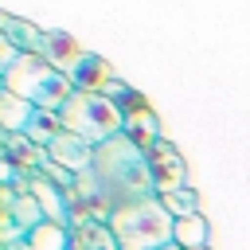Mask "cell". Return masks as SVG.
I'll return each instance as SVG.
<instances>
[{"label":"cell","instance_id":"4fadbf2b","mask_svg":"<svg viewBox=\"0 0 250 250\" xmlns=\"http://www.w3.org/2000/svg\"><path fill=\"white\" fill-rule=\"evenodd\" d=\"M156 199L164 203V211H168L172 219H184V215H195V211H199L195 188H176V191H164V195H156Z\"/></svg>","mask_w":250,"mask_h":250},{"label":"cell","instance_id":"3957f363","mask_svg":"<svg viewBox=\"0 0 250 250\" xmlns=\"http://www.w3.org/2000/svg\"><path fill=\"white\" fill-rule=\"evenodd\" d=\"M172 223L176 219L164 211L160 199L129 203V207L105 215V227H109L117 250H160L172 242Z\"/></svg>","mask_w":250,"mask_h":250},{"label":"cell","instance_id":"277c9868","mask_svg":"<svg viewBox=\"0 0 250 250\" xmlns=\"http://www.w3.org/2000/svg\"><path fill=\"white\" fill-rule=\"evenodd\" d=\"M59 125L74 137H82L86 145H102L117 133H125L121 109L105 98V94H90V90H74L62 109H59Z\"/></svg>","mask_w":250,"mask_h":250},{"label":"cell","instance_id":"e0dca14e","mask_svg":"<svg viewBox=\"0 0 250 250\" xmlns=\"http://www.w3.org/2000/svg\"><path fill=\"white\" fill-rule=\"evenodd\" d=\"M0 94H4V78H0Z\"/></svg>","mask_w":250,"mask_h":250},{"label":"cell","instance_id":"8992f818","mask_svg":"<svg viewBox=\"0 0 250 250\" xmlns=\"http://www.w3.org/2000/svg\"><path fill=\"white\" fill-rule=\"evenodd\" d=\"M47 156H51L55 164H62L66 172L82 176V172H90V160H94V145H86L82 137H74V133L59 129V133L51 137V145H47Z\"/></svg>","mask_w":250,"mask_h":250},{"label":"cell","instance_id":"9c48e42d","mask_svg":"<svg viewBox=\"0 0 250 250\" xmlns=\"http://www.w3.org/2000/svg\"><path fill=\"white\" fill-rule=\"evenodd\" d=\"M172 242H176L180 250H199V246H211V223L203 219V211L176 219V223H172Z\"/></svg>","mask_w":250,"mask_h":250},{"label":"cell","instance_id":"5b68a950","mask_svg":"<svg viewBox=\"0 0 250 250\" xmlns=\"http://www.w3.org/2000/svg\"><path fill=\"white\" fill-rule=\"evenodd\" d=\"M145 156H148V172H152L156 195L176 191V188H188V168H184V156L176 152V145H168V141L160 137V141H152V145L145 148Z\"/></svg>","mask_w":250,"mask_h":250},{"label":"cell","instance_id":"ac0fdd59","mask_svg":"<svg viewBox=\"0 0 250 250\" xmlns=\"http://www.w3.org/2000/svg\"><path fill=\"white\" fill-rule=\"evenodd\" d=\"M199 250H211V246H199Z\"/></svg>","mask_w":250,"mask_h":250},{"label":"cell","instance_id":"6da1fadb","mask_svg":"<svg viewBox=\"0 0 250 250\" xmlns=\"http://www.w3.org/2000/svg\"><path fill=\"white\" fill-rule=\"evenodd\" d=\"M90 180H94V199L98 207L109 215V211H121L129 203H145V199H156V188H152V172H148V156L145 148L117 133L102 145H94V160H90Z\"/></svg>","mask_w":250,"mask_h":250},{"label":"cell","instance_id":"5bb4252c","mask_svg":"<svg viewBox=\"0 0 250 250\" xmlns=\"http://www.w3.org/2000/svg\"><path fill=\"white\" fill-rule=\"evenodd\" d=\"M35 195H39L43 207H51V223H59V219H62V203H59V195H55V184H35Z\"/></svg>","mask_w":250,"mask_h":250},{"label":"cell","instance_id":"8fae6325","mask_svg":"<svg viewBox=\"0 0 250 250\" xmlns=\"http://www.w3.org/2000/svg\"><path fill=\"white\" fill-rule=\"evenodd\" d=\"M74 250H117L105 219H102V223H98V219L82 223V227H78V238H74Z\"/></svg>","mask_w":250,"mask_h":250},{"label":"cell","instance_id":"7c38bea8","mask_svg":"<svg viewBox=\"0 0 250 250\" xmlns=\"http://www.w3.org/2000/svg\"><path fill=\"white\" fill-rule=\"evenodd\" d=\"M27 246L31 250H66V230L59 223H35L27 230Z\"/></svg>","mask_w":250,"mask_h":250},{"label":"cell","instance_id":"ba28073f","mask_svg":"<svg viewBox=\"0 0 250 250\" xmlns=\"http://www.w3.org/2000/svg\"><path fill=\"white\" fill-rule=\"evenodd\" d=\"M70 82H74V90L102 94V90L113 82V70H109V62H105V59H98V55H82V59H78V66L70 70Z\"/></svg>","mask_w":250,"mask_h":250},{"label":"cell","instance_id":"9a60e30c","mask_svg":"<svg viewBox=\"0 0 250 250\" xmlns=\"http://www.w3.org/2000/svg\"><path fill=\"white\" fill-rule=\"evenodd\" d=\"M16 55H20V47H16V43H12V39H8V31H4V27H0V78H4V74H8V66H12V62H16Z\"/></svg>","mask_w":250,"mask_h":250},{"label":"cell","instance_id":"52a82bcc","mask_svg":"<svg viewBox=\"0 0 250 250\" xmlns=\"http://www.w3.org/2000/svg\"><path fill=\"white\" fill-rule=\"evenodd\" d=\"M39 55H43L47 62H55V66L70 78V70L78 66V59H82L86 51H82L66 31H43V47H39Z\"/></svg>","mask_w":250,"mask_h":250},{"label":"cell","instance_id":"30bf717a","mask_svg":"<svg viewBox=\"0 0 250 250\" xmlns=\"http://www.w3.org/2000/svg\"><path fill=\"white\" fill-rule=\"evenodd\" d=\"M31 121H35V105L4 90V94H0V125H8V129H16V133H23Z\"/></svg>","mask_w":250,"mask_h":250},{"label":"cell","instance_id":"7a4b0ae2","mask_svg":"<svg viewBox=\"0 0 250 250\" xmlns=\"http://www.w3.org/2000/svg\"><path fill=\"white\" fill-rule=\"evenodd\" d=\"M4 90L16 94V98H23V102H31L43 113H59L62 102L74 94V82L55 62H47L39 51H20L16 62L4 74Z\"/></svg>","mask_w":250,"mask_h":250},{"label":"cell","instance_id":"2e32d148","mask_svg":"<svg viewBox=\"0 0 250 250\" xmlns=\"http://www.w3.org/2000/svg\"><path fill=\"white\" fill-rule=\"evenodd\" d=\"M160 250H180V246H176V242H168V246H160Z\"/></svg>","mask_w":250,"mask_h":250}]
</instances>
